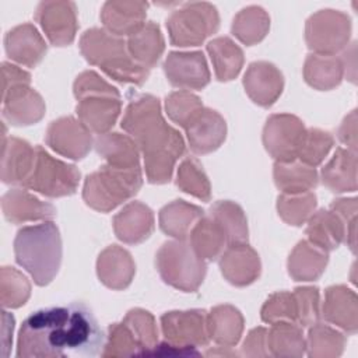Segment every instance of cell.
Masks as SVG:
<instances>
[{
  "instance_id": "cell-1",
  "label": "cell",
  "mask_w": 358,
  "mask_h": 358,
  "mask_svg": "<svg viewBox=\"0 0 358 358\" xmlns=\"http://www.w3.org/2000/svg\"><path fill=\"white\" fill-rule=\"evenodd\" d=\"M106 336L98 326L91 309L76 302L52 306L31 313L18 333L17 357H96Z\"/></svg>"
},
{
  "instance_id": "cell-2",
  "label": "cell",
  "mask_w": 358,
  "mask_h": 358,
  "mask_svg": "<svg viewBox=\"0 0 358 358\" xmlns=\"http://www.w3.org/2000/svg\"><path fill=\"white\" fill-rule=\"evenodd\" d=\"M120 126L144 157L147 180L154 185L168 183L176 161L185 152V141L165 122L159 99L151 94L136 95L129 102Z\"/></svg>"
},
{
  "instance_id": "cell-3",
  "label": "cell",
  "mask_w": 358,
  "mask_h": 358,
  "mask_svg": "<svg viewBox=\"0 0 358 358\" xmlns=\"http://www.w3.org/2000/svg\"><path fill=\"white\" fill-rule=\"evenodd\" d=\"M17 263L25 268L39 287L56 277L62 263V238L52 221L21 228L14 239Z\"/></svg>"
},
{
  "instance_id": "cell-4",
  "label": "cell",
  "mask_w": 358,
  "mask_h": 358,
  "mask_svg": "<svg viewBox=\"0 0 358 358\" xmlns=\"http://www.w3.org/2000/svg\"><path fill=\"white\" fill-rule=\"evenodd\" d=\"M80 50L90 64L119 83L143 85L150 76V70L130 56L127 42L103 28L87 29L80 38Z\"/></svg>"
},
{
  "instance_id": "cell-5",
  "label": "cell",
  "mask_w": 358,
  "mask_h": 358,
  "mask_svg": "<svg viewBox=\"0 0 358 358\" xmlns=\"http://www.w3.org/2000/svg\"><path fill=\"white\" fill-rule=\"evenodd\" d=\"M141 185V168H117L103 164L85 178L83 199L95 211L109 213L136 196Z\"/></svg>"
},
{
  "instance_id": "cell-6",
  "label": "cell",
  "mask_w": 358,
  "mask_h": 358,
  "mask_svg": "<svg viewBox=\"0 0 358 358\" xmlns=\"http://www.w3.org/2000/svg\"><path fill=\"white\" fill-rule=\"evenodd\" d=\"M155 266L164 282L183 292L197 291L207 271L206 262L189 242L180 239L162 243L155 255Z\"/></svg>"
},
{
  "instance_id": "cell-7",
  "label": "cell",
  "mask_w": 358,
  "mask_h": 358,
  "mask_svg": "<svg viewBox=\"0 0 358 358\" xmlns=\"http://www.w3.org/2000/svg\"><path fill=\"white\" fill-rule=\"evenodd\" d=\"M166 28L173 46H197L218 31L220 15L211 3H186L169 14Z\"/></svg>"
},
{
  "instance_id": "cell-8",
  "label": "cell",
  "mask_w": 358,
  "mask_h": 358,
  "mask_svg": "<svg viewBox=\"0 0 358 358\" xmlns=\"http://www.w3.org/2000/svg\"><path fill=\"white\" fill-rule=\"evenodd\" d=\"M81 173L67 162L52 157L43 147H35V162L24 187L46 197H63L74 194Z\"/></svg>"
},
{
  "instance_id": "cell-9",
  "label": "cell",
  "mask_w": 358,
  "mask_h": 358,
  "mask_svg": "<svg viewBox=\"0 0 358 358\" xmlns=\"http://www.w3.org/2000/svg\"><path fill=\"white\" fill-rule=\"evenodd\" d=\"M350 35L351 20L338 10H320L306 21L305 41L313 53L336 55L347 46Z\"/></svg>"
},
{
  "instance_id": "cell-10",
  "label": "cell",
  "mask_w": 358,
  "mask_h": 358,
  "mask_svg": "<svg viewBox=\"0 0 358 358\" xmlns=\"http://www.w3.org/2000/svg\"><path fill=\"white\" fill-rule=\"evenodd\" d=\"M305 133L303 122L295 115H271L263 129V145L275 162H291L298 157Z\"/></svg>"
},
{
  "instance_id": "cell-11",
  "label": "cell",
  "mask_w": 358,
  "mask_h": 358,
  "mask_svg": "<svg viewBox=\"0 0 358 358\" xmlns=\"http://www.w3.org/2000/svg\"><path fill=\"white\" fill-rule=\"evenodd\" d=\"M165 341L180 347H204L210 343L206 310H172L161 316Z\"/></svg>"
},
{
  "instance_id": "cell-12",
  "label": "cell",
  "mask_w": 358,
  "mask_h": 358,
  "mask_svg": "<svg viewBox=\"0 0 358 358\" xmlns=\"http://www.w3.org/2000/svg\"><path fill=\"white\" fill-rule=\"evenodd\" d=\"M35 20L55 46H67L76 38L78 21L73 1H42L36 7Z\"/></svg>"
},
{
  "instance_id": "cell-13",
  "label": "cell",
  "mask_w": 358,
  "mask_h": 358,
  "mask_svg": "<svg viewBox=\"0 0 358 358\" xmlns=\"http://www.w3.org/2000/svg\"><path fill=\"white\" fill-rule=\"evenodd\" d=\"M78 120L95 134L108 133L122 112L119 91L113 87L109 91L84 95L76 106Z\"/></svg>"
},
{
  "instance_id": "cell-14",
  "label": "cell",
  "mask_w": 358,
  "mask_h": 358,
  "mask_svg": "<svg viewBox=\"0 0 358 358\" xmlns=\"http://www.w3.org/2000/svg\"><path fill=\"white\" fill-rule=\"evenodd\" d=\"M45 141L55 152L74 161L83 159L94 145L91 131L73 116L53 120L46 130Z\"/></svg>"
},
{
  "instance_id": "cell-15",
  "label": "cell",
  "mask_w": 358,
  "mask_h": 358,
  "mask_svg": "<svg viewBox=\"0 0 358 358\" xmlns=\"http://www.w3.org/2000/svg\"><path fill=\"white\" fill-rule=\"evenodd\" d=\"M164 73L179 90H201L210 83V70L201 52H171L164 62Z\"/></svg>"
},
{
  "instance_id": "cell-16",
  "label": "cell",
  "mask_w": 358,
  "mask_h": 358,
  "mask_svg": "<svg viewBox=\"0 0 358 358\" xmlns=\"http://www.w3.org/2000/svg\"><path fill=\"white\" fill-rule=\"evenodd\" d=\"M190 150L203 155L215 151L227 137V123L214 109L201 108L185 127Z\"/></svg>"
},
{
  "instance_id": "cell-17",
  "label": "cell",
  "mask_w": 358,
  "mask_h": 358,
  "mask_svg": "<svg viewBox=\"0 0 358 358\" xmlns=\"http://www.w3.org/2000/svg\"><path fill=\"white\" fill-rule=\"evenodd\" d=\"M248 96L263 108L271 106L282 92V73L270 62L259 60L249 64L243 76Z\"/></svg>"
},
{
  "instance_id": "cell-18",
  "label": "cell",
  "mask_w": 358,
  "mask_h": 358,
  "mask_svg": "<svg viewBox=\"0 0 358 358\" xmlns=\"http://www.w3.org/2000/svg\"><path fill=\"white\" fill-rule=\"evenodd\" d=\"M1 95L3 119L13 126L35 124L45 115V101L29 85L11 87Z\"/></svg>"
},
{
  "instance_id": "cell-19",
  "label": "cell",
  "mask_w": 358,
  "mask_h": 358,
  "mask_svg": "<svg viewBox=\"0 0 358 358\" xmlns=\"http://www.w3.org/2000/svg\"><path fill=\"white\" fill-rule=\"evenodd\" d=\"M220 268L224 278L235 287H246L255 282L262 270L257 252L248 243L227 246L220 256Z\"/></svg>"
},
{
  "instance_id": "cell-20",
  "label": "cell",
  "mask_w": 358,
  "mask_h": 358,
  "mask_svg": "<svg viewBox=\"0 0 358 358\" xmlns=\"http://www.w3.org/2000/svg\"><path fill=\"white\" fill-rule=\"evenodd\" d=\"M7 56L27 67L38 66L48 52V45L35 25L25 22L10 29L4 36Z\"/></svg>"
},
{
  "instance_id": "cell-21",
  "label": "cell",
  "mask_w": 358,
  "mask_h": 358,
  "mask_svg": "<svg viewBox=\"0 0 358 358\" xmlns=\"http://www.w3.org/2000/svg\"><path fill=\"white\" fill-rule=\"evenodd\" d=\"M320 316L345 333L354 334L358 329V298L345 285H331L324 291Z\"/></svg>"
},
{
  "instance_id": "cell-22",
  "label": "cell",
  "mask_w": 358,
  "mask_h": 358,
  "mask_svg": "<svg viewBox=\"0 0 358 358\" xmlns=\"http://www.w3.org/2000/svg\"><path fill=\"white\" fill-rule=\"evenodd\" d=\"M1 210L11 224L29 221H50L56 215V208L46 201L39 200L25 189H11L1 197Z\"/></svg>"
},
{
  "instance_id": "cell-23",
  "label": "cell",
  "mask_w": 358,
  "mask_h": 358,
  "mask_svg": "<svg viewBox=\"0 0 358 358\" xmlns=\"http://www.w3.org/2000/svg\"><path fill=\"white\" fill-rule=\"evenodd\" d=\"M35 162V147L18 137H6L3 133L1 180L7 185L24 186Z\"/></svg>"
},
{
  "instance_id": "cell-24",
  "label": "cell",
  "mask_w": 358,
  "mask_h": 358,
  "mask_svg": "<svg viewBox=\"0 0 358 358\" xmlns=\"http://www.w3.org/2000/svg\"><path fill=\"white\" fill-rule=\"evenodd\" d=\"M113 231L123 243H141L154 231V214L148 206L130 201L113 217Z\"/></svg>"
},
{
  "instance_id": "cell-25",
  "label": "cell",
  "mask_w": 358,
  "mask_h": 358,
  "mask_svg": "<svg viewBox=\"0 0 358 358\" xmlns=\"http://www.w3.org/2000/svg\"><path fill=\"white\" fill-rule=\"evenodd\" d=\"M148 4L144 1L110 0L102 6L101 21L105 29L116 36H130L145 24Z\"/></svg>"
},
{
  "instance_id": "cell-26",
  "label": "cell",
  "mask_w": 358,
  "mask_h": 358,
  "mask_svg": "<svg viewBox=\"0 0 358 358\" xmlns=\"http://www.w3.org/2000/svg\"><path fill=\"white\" fill-rule=\"evenodd\" d=\"M96 274L99 281L108 288L124 289L130 285L136 274V264L126 249L110 245L98 256Z\"/></svg>"
},
{
  "instance_id": "cell-27",
  "label": "cell",
  "mask_w": 358,
  "mask_h": 358,
  "mask_svg": "<svg viewBox=\"0 0 358 358\" xmlns=\"http://www.w3.org/2000/svg\"><path fill=\"white\" fill-rule=\"evenodd\" d=\"M322 183L333 193L357 190V152L338 147L322 168Z\"/></svg>"
},
{
  "instance_id": "cell-28",
  "label": "cell",
  "mask_w": 358,
  "mask_h": 358,
  "mask_svg": "<svg viewBox=\"0 0 358 358\" xmlns=\"http://www.w3.org/2000/svg\"><path fill=\"white\" fill-rule=\"evenodd\" d=\"M95 151L105 159V164L117 168H140V150L136 141L122 133L98 134L94 140Z\"/></svg>"
},
{
  "instance_id": "cell-29",
  "label": "cell",
  "mask_w": 358,
  "mask_h": 358,
  "mask_svg": "<svg viewBox=\"0 0 358 358\" xmlns=\"http://www.w3.org/2000/svg\"><path fill=\"white\" fill-rule=\"evenodd\" d=\"M308 241L324 252L337 249L345 238V224L333 210H319L308 220Z\"/></svg>"
},
{
  "instance_id": "cell-30",
  "label": "cell",
  "mask_w": 358,
  "mask_h": 358,
  "mask_svg": "<svg viewBox=\"0 0 358 358\" xmlns=\"http://www.w3.org/2000/svg\"><path fill=\"white\" fill-rule=\"evenodd\" d=\"M327 262V252L309 241H301L288 257V274L295 281H315L323 274Z\"/></svg>"
},
{
  "instance_id": "cell-31",
  "label": "cell",
  "mask_w": 358,
  "mask_h": 358,
  "mask_svg": "<svg viewBox=\"0 0 358 358\" xmlns=\"http://www.w3.org/2000/svg\"><path fill=\"white\" fill-rule=\"evenodd\" d=\"M204 215V210L185 200H173L159 210L158 221L164 234L185 241L193 225Z\"/></svg>"
},
{
  "instance_id": "cell-32",
  "label": "cell",
  "mask_w": 358,
  "mask_h": 358,
  "mask_svg": "<svg viewBox=\"0 0 358 358\" xmlns=\"http://www.w3.org/2000/svg\"><path fill=\"white\" fill-rule=\"evenodd\" d=\"M243 316L232 305H218L207 313L210 340L224 347H234L243 333Z\"/></svg>"
},
{
  "instance_id": "cell-33",
  "label": "cell",
  "mask_w": 358,
  "mask_h": 358,
  "mask_svg": "<svg viewBox=\"0 0 358 358\" xmlns=\"http://www.w3.org/2000/svg\"><path fill=\"white\" fill-rule=\"evenodd\" d=\"M130 56L143 67L152 69L159 62L165 42L158 24L148 21L127 38Z\"/></svg>"
},
{
  "instance_id": "cell-34",
  "label": "cell",
  "mask_w": 358,
  "mask_h": 358,
  "mask_svg": "<svg viewBox=\"0 0 358 358\" xmlns=\"http://www.w3.org/2000/svg\"><path fill=\"white\" fill-rule=\"evenodd\" d=\"M344 77L341 59L336 55L310 53L305 59L303 78L319 91H329L340 85Z\"/></svg>"
},
{
  "instance_id": "cell-35",
  "label": "cell",
  "mask_w": 358,
  "mask_h": 358,
  "mask_svg": "<svg viewBox=\"0 0 358 358\" xmlns=\"http://www.w3.org/2000/svg\"><path fill=\"white\" fill-rule=\"evenodd\" d=\"M273 178L277 189L284 194L310 192L319 183L317 171L298 159L291 162H275Z\"/></svg>"
},
{
  "instance_id": "cell-36",
  "label": "cell",
  "mask_w": 358,
  "mask_h": 358,
  "mask_svg": "<svg viewBox=\"0 0 358 358\" xmlns=\"http://www.w3.org/2000/svg\"><path fill=\"white\" fill-rule=\"evenodd\" d=\"M189 243L203 260L218 259L228 246L222 228L210 217L203 215L189 232Z\"/></svg>"
},
{
  "instance_id": "cell-37",
  "label": "cell",
  "mask_w": 358,
  "mask_h": 358,
  "mask_svg": "<svg viewBox=\"0 0 358 358\" xmlns=\"http://www.w3.org/2000/svg\"><path fill=\"white\" fill-rule=\"evenodd\" d=\"M207 52L218 81H231L241 73L245 62L243 52L231 38L220 36L210 41Z\"/></svg>"
},
{
  "instance_id": "cell-38",
  "label": "cell",
  "mask_w": 358,
  "mask_h": 358,
  "mask_svg": "<svg viewBox=\"0 0 358 358\" xmlns=\"http://www.w3.org/2000/svg\"><path fill=\"white\" fill-rule=\"evenodd\" d=\"M303 327L292 322H275L267 330V350L273 357H302L306 351Z\"/></svg>"
},
{
  "instance_id": "cell-39",
  "label": "cell",
  "mask_w": 358,
  "mask_h": 358,
  "mask_svg": "<svg viewBox=\"0 0 358 358\" xmlns=\"http://www.w3.org/2000/svg\"><path fill=\"white\" fill-rule=\"evenodd\" d=\"M208 215L222 228L227 235L228 246L248 242V220L239 204L231 200L215 201Z\"/></svg>"
},
{
  "instance_id": "cell-40",
  "label": "cell",
  "mask_w": 358,
  "mask_h": 358,
  "mask_svg": "<svg viewBox=\"0 0 358 358\" xmlns=\"http://www.w3.org/2000/svg\"><path fill=\"white\" fill-rule=\"evenodd\" d=\"M268 29L270 17L260 6L242 8L232 22V34L246 46H252L263 41Z\"/></svg>"
},
{
  "instance_id": "cell-41",
  "label": "cell",
  "mask_w": 358,
  "mask_h": 358,
  "mask_svg": "<svg viewBox=\"0 0 358 358\" xmlns=\"http://www.w3.org/2000/svg\"><path fill=\"white\" fill-rule=\"evenodd\" d=\"M306 340V354L312 358H336L344 351L345 336L329 324L315 323L309 327Z\"/></svg>"
},
{
  "instance_id": "cell-42",
  "label": "cell",
  "mask_w": 358,
  "mask_h": 358,
  "mask_svg": "<svg viewBox=\"0 0 358 358\" xmlns=\"http://www.w3.org/2000/svg\"><path fill=\"white\" fill-rule=\"evenodd\" d=\"M176 186L185 193L203 201H208L211 199L210 180L201 164L194 157H186L180 162L176 173Z\"/></svg>"
},
{
  "instance_id": "cell-43",
  "label": "cell",
  "mask_w": 358,
  "mask_h": 358,
  "mask_svg": "<svg viewBox=\"0 0 358 358\" xmlns=\"http://www.w3.org/2000/svg\"><path fill=\"white\" fill-rule=\"evenodd\" d=\"M316 208V196L312 192L284 194L277 199V211L281 220L289 225L299 227L305 224Z\"/></svg>"
},
{
  "instance_id": "cell-44",
  "label": "cell",
  "mask_w": 358,
  "mask_h": 358,
  "mask_svg": "<svg viewBox=\"0 0 358 358\" xmlns=\"http://www.w3.org/2000/svg\"><path fill=\"white\" fill-rule=\"evenodd\" d=\"M31 294L28 278L14 267H1L0 271V302L3 308L22 306Z\"/></svg>"
},
{
  "instance_id": "cell-45",
  "label": "cell",
  "mask_w": 358,
  "mask_h": 358,
  "mask_svg": "<svg viewBox=\"0 0 358 358\" xmlns=\"http://www.w3.org/2000/svg\"><path fill=\"white\" fill-rule=\"evenodd\" d=\"M124 322L141 345V355H147L158 344V327L154 316L144 309L136 308L126 313Z\"/></svg>"
},
{
  "instance_id": "cell-46",
  "label": "cell",
  "mask_w": 358,
  "mask_h": 358,
  "mask_svg": "<svg viewBox=\"0 0 358 358\" xmlns=\"http://www.w3.org/2000/svg\"><path fill=\"white\" fill-rule=\"evenodd\" d=\"M334 144L333 136L322 129L310 127L306 129L303 141L301 144L296 159L309 166H317L326 158Z\"/></svg>"
},
{
  "instance_id": "cell-47",
  "label": "cell",
  "mask_w": 358,
  "mask_h": 358,
  "mask_svg": "<svg viewBox=\"0 0 358 358\" xmlns=\"http://www.w3.org/2000/svg\"><path fill=\"white\" fill-rule=\"evenodd\" d=\"M141 354V345L124 322L109 324L102 357H130Z\"/></svg>"
},
{
  "instance_id": "cell-48",
  "label": "cell",
  "mask_w": 358,
  "mask_h": 358,
  "mask_svg": "<svg viewBox=\"0 0 358 358\" xmlns=\"http://www.w3.org/2000/svg\"><path fill=\"white\" fill-rule=\"evenodd\" d=\"M203 108L201 99L190 91L179 90L171 92L165 99V110L169 119L183 129Z\"/></svg>"
},
{
  "instance_id": "cell-49",
  "label": "cell",
  "mask_w": 358,
  "mask_h": 358,
  "mask_svg": "<svg viewBox=\"0 0 358 358\" xmlns=\"http://www.w3.org/2000/svg\"><path fill=\"white\" fill-rule=\"evenodd\" d=\"M260 316L263 322L270 324L275 322L296 323V302L294 294L280 291L270 295L268 299L262 306Z\"/></svg>"
},
{
  "instance_id": "cell-50",
  "label": "cell",
  "mask_w": 358,
  "mask_h": 358,
  "mask_svg": "<svg viewBox=\"0 0 358 358\" xmlns=\"http://www.w3.org/2000/svg\"><path fill=\"white\" fill-rule=\"evenodd\" d=\"M296 302V323L310 327L320 319V295L317 287H298L294 289Z\"/></svg>"
},
{
  "instance_id": "cell-51",
  "label": "cell",
  "mask_w": 358,
  "mask_h": 358,
  "mask_svg": "<svg viewBox=\"0 0 358 358\" xmlns=\"http://www.w3.org/2000/svg\"><path fill=\"white\" fill-rule=\"evenodd\" d=\"M241 354L245 357H268L267 329L256 327L250 330L242 344Z\"/></svg>"
},
{
  "instance_id": "cell-52",
  "label": "cell",
  "mask_w": 358,
  "mask_h": 358,
  "mask_svg": "<svg viewBox=\"0 0 358 358\" xmlns=\"http://www.w3.org/2000/svg\"><path fill=\"white\" fill-rule=\"evenodd\" d=\"M1 77H3V92L11 87L31 84L29 73L20 69L18 66L7 63V62L1 63Z\"/></svg>"
},
{
  "instance_id": "cell-53",
  "label": "cell",
  "mask_w": 358,
  "mask_h": 358,
  "mask_svg": "<svg viewBox=\"0 0 358 358\" xmlns=\"http://www.w3.org/2000/svg\"><path fill=\"white\" fill-rule=\"evenodd\" d=\"M338 138L348 150L357 152V110L347 115L338 129Z\"/></svg>"
},
{
  "instance_id": "cell-54",
  "label": "cell",
  "mask_w": 358,
  "mask_h": 358,
  "mask_svg": "<svg viewBox=\"0 0 358 358\" xmlns=\"http://www.w3.org/2000/svg\"><path fill=\"white\" fill-rule=\"evenodd\" d=\"M330 210H333L347 225L357 218V199H337L331 203Z\"/></svg>"
},
{
  "instance_id": "cell-55",
  "label": "cell",
  "mask_w": 358,
  "mask_h": 358,
  "mask_svg": "<svg viewBox=\"0 0 358 358\" xmlns=\"http://www.w3.org/2000/svg\"><path fill=\"white\" fill-rule=\"evenodd\" d=\"M1 322H3V327H1V343H3V357L8 355V350L11 347V340H13V329H14V317L13 315H10L8 312L3 310L1 312Z\"/></svg>"
},
{
  "instance_id": "cell-56",
  "label": "cell",
  "mask_w": 358,
  "mask_h": 358,
  "mask_svg": "<svg viewBox=\"0 0 358 358\" xmlns=\"http://www.w3.org/2000/svg\"><path fill=\"white\" fill-rule=\"evenodd\" d=\"M341 63H343V69H344V76L351 81L355 83V42L351 43L350 50L347 49L343 53Z\"/></svg>"
},
{
  "instance_id": "cell-57",
  "label": "cell",
  "mask_w": 358,
  "mask_h": 358,
  "mask_svg": "<svg viewBox=\"0 0 358 358\" xmlns=\"http://www.w3.org/2000/svg\"><path fill=\"white\" fill-rule=\"evenodd\" d=\"M220 350H208L204 352V355L211 357V355H236L235 351H231L232 347H224V345H218Z\"/></svg>"
}]
</instances>
